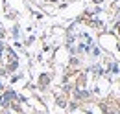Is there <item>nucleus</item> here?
<instances>
[{"instance_id": "1", "label": "nucleus", "mask_w": 120, "mask_h": 114, "mask_svg": "<svg viewBox=\"0 0 120 114\" xmlns=\"http://www.w3.org/2000/svg\"><path fill=\"white\" fill-rule=\"evenodd\" d=\"M0 64L4 72H13L17 70V55L8 48V46H0Z\"/></svg>"}, {"instance_id": "2", "label": "nucleus", "mask_w": 120, "mask_h": 114, "mask_svg": "<svg viewBox=\"0 0 120 114\" xmlns=\"http://www.w3.org/2000/svg\"><path fill=\"white\" fill-rule=\"evenodd\" d=\"M2 35H4V31H2V29H0V37H2Z\"/></svg>"}]
</instances>
